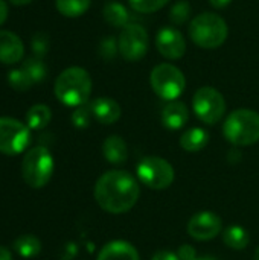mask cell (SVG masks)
<instances>
[{
	"mask_svg": "<svg viewBox=\"0 0 259 260\" xmlns=\"http://www.w3.org/2000/svg\"><path fill=\"white\" fill-rule=\"evenodd\" d=\"M31 47L37 58H43L49 50V37L43 32H37L31 38Z\"/></svg>",
	"mask_w": 259,
	"mask_h": 260,
	"instance_id": "obj_29",
	"label": "cell"
},
{
	"mask_svg": "<svg viewBox=\"0 0 259 260\" xmlns=\"http://www.w3.org/2000/svg\"><path fill=\"white\" fill-rule=\"evenodd\" d=\"M93 117L104 125H111L119 120L122 110L121 105L110 98H98L90 104Z\"/></svg>",
	"mask_w": 259,
	"mask_h": 260,
	"instance_id": "obj_14",
	"label": "cell"
},
{
	"mask_svg": "<svg viewBox=\"0 0 259 260\" xmlns=\"http://www.w3.org/2000/svg\"><path fill=\"white\" fill-rule=\"evenodd\" d=\"M192 108L202 122L215 125L223 119L226 113V101L223 94L214 87H202L194 94Z\"/></svg>",
	"mask_w": 259,
	"mask_h": 260,
	"instance_id": "obj_7",
	"label": "cell"
},
{
	"mask_svg": "<svg viewBox=\"0 0 259 260\" xmlns=\"http://www.w3.org/2000/svg\"><path fill=\"white\" fill-rule=\"evenodd\" d=\"M153 260H180V259H179L177 253H172V251H166V250H163V251L156 253V254H154V257H153Z\"/></svg>",
	"mask_w": 259,
	"mask_h": 260,
	"instance_id": "obj_32",
	"label": "cell"
},
{
	"mask_svg": "<svg viewBox=\"0 0 259 260\" xmlns=\"http://www.w3.org/2000/svg\"><path fill=\"white\" fill-rule=\"evenodd\" d=\"M191 12H192V8H191L189 2L180 0V2H177V3H174V6L171 8V11H169V20H171L174 24H177V26L185 24V23L189 20Z\"/></svg>",
	"mask_w": 259,
	"mask_h": 260,
	"instance_id": "obj_26",
	"label": "cell"
},
{
	"mask_svg": "<svg viewBox=\"0 0 259 260\" xmlns=\"http://www.w3.org/2000/svg\"><path fill=\"white\" fill-rule=\"evenodd\" d=\"M23 69L24 72L29 75V78L32 79L34 84H38L41 82L44 78H46V73H47V69H46V64L41 61V58H29L23 62Z\"/></svg>",
	"mask_w": 259,
	"mask_h": 260,
	"instance_id": "obj_24",
	"label": "cell"
},
{
	"mask_svg": "<svg viewBox=\"0 0 259 260\" xmlns=\"http://www.w3.org/2000/svg\"><path fill=\"white\" fill-rule=\"evenodd\" d=\"M119 53L130 62L140 61L148 52V34L142 24L128 23L118 40Z\"/></svg>",
	"mask_w": 259,
	"mask_h": 260,
	"instance_id": "obj_10",
	"label": "cell"
},
{
	"mask_svg": "<svg viewBox=\"0 0 259 260\" xmlns=\"http://www.w3.org/2000/svg\"><path fill=\"white\" fill-rule=\"evenodd\" d=\"M8 84L17 91H26L34 82L21 67V69H14L8 73Z\"/></svg>",
	"mask_w": 259,
	"mask_h": 260,
	"instance_id": "obj_25",
	"label": "cell"
},
{
	"mask_svg": "<svg viewBox=\"0 0 259 260\" xmlns=\"http://www.w3.org/2000/svg\"><path fill=\"white\" fill-rule=\"evenodd\" d=\"M189 119L188 107L180 101L168 102L162 110V123L168 129H180L186 125Z\"/></svg>",
	"mask_w": 259,
	"mask_h": 260,
	"instance_id": "obj_15",
	"label": "cell"
},
{
	"mask_svg": "<svg viewBox=\"0 0 259 260\" xmlns=\"http://www.w3.org/2000/svg\"><path fill=\"white\" fill-rule=\"evenodd\" d=\"M8 18V5L5 0H0V26L6 21Z\"/></svg>",
	"mask_w": 259,
	"mask_h": 260,
	"instance_id": "obj_33",
	"label": "cell"
},
{
	"mask_svg": "<svg viewBox=\"0 0 259 260\" xmlns=\"http://www.w3.org/2000/svg\"><path fill=\"white\" fill-rule=\"evenodd\" d=\"M31 143V128L12 117H0V152L18 155Z\"/></svg>",
	"mask_w": 259,
	"mask_h": 260,
	"instance_id": "obj_8",
	"label": "cell"
},
{
	"mask_svg": "<svg viewBox=\"0 0 259 260\" xmlns=\"http://www.w3.org/2000/svg\"><path fill=\"white\" fill-rule=\"evenodd\" d=\"M223 221L214 212H200L195 213L188 222V233L197 241H211L221 232Z\"/></svg>",
	"mask_w": 259,
	"mask_h": 260,
	"instance_id": "obj_11",
	"label": "cell"
},
{
	"mask_svg": "<svg viewBox=\"0 0 259 260\" xmlns=\"http://www.w3.org/2000/svg\"><path fill=\"white\" fill-rule=\"evenodd\" d=\"M50 119H52V111L44 104H37V105L31 107L26 113V125L35 131L46 128L49 125Z\"/></svg>",
	"mask_w": 259,
	"mask_h": 260,
	"instance_id": "obj_19",
	"label": "cell"
},
{
	"mask_svg": "<svg viewBox=\"0 0 259 260\" xmlns=\"http://www.w3.org/2000/svg\"><path fill=\"white\" fill-rule=\"evenodd\" d=\"M224 18L214 12H202L189 23V37L202 49H217L227 38Z\"/></svg>",
	"mask_w": 259,
	"mask_h": 260,
	"instance_id": "obj_3",
	"label": "cell"
},
{
	"mask_svg": "<svg viewBox=\"0 0 259 260\" xmlns=\"http://www.w3.org/2000/svg\"><path fill=\"white\" fill-rule=\"evenodd\" d=\"M231 2H232V0H209V3H211L214 8H217V9L226 8Z\"/></svg>",
	"mask_w": 259,
	"mask_h": 260,
	"instance_id": "obj_34",
	"label": "cell"
},
{
	"mask_svg": "<svg viewBox=\"0 0 259 260\" xmlns=\"http://www.w3.org/2000/svg\"><path fill=\"white\" fill-rule=\"evenodd\" d=\"M177 256L180 260H195L197 254H195V250L191 247V245H182L177 251Z\"/></svg>",
	"mask_w": 259,
	"mask_h": 260,
	"instance_id": "obj_31",
	"label": "cell"
},
{
	"mask_svg": "<svg viewBox=\"0 0 259 260\" xmlns=\"http://www.w3.org/2000/svg\"><path fill=\"white\" fill-rule=\"evenodd\" d=\"M223 241L232 250H244L249 245L250 238L247 230H244L243 227L231 225L223 232Z\"/></svg>",
	"mask_w": 259,
	"mask_h": 260,
	"instance_id": "obj_22",
	"label": "cell"
},
{
	"mask_svg": "<svg viewBox=\"0 0 259 260\" xmlns=\"http://www.w3.org/2000/svg\"><path fill=\"white\" fill-rule=\"evenodd\" d=\"M14 250L24 259H31L40 254L41 242L34 235H23L14 241Z\"/></svg>",
	"mask_w": 259,
	"mask_h": 260,
	"instance_id": "obj_21",
	"label": "cell"
},
{
	"mask_svg": "<svg viewBox=\"0 0 259 260\" xmlns=\"http://www.w3.org/2000/svg\"><path fill=\"white\" fill-rule=\"evenodd\" d=\"M195 260H217L215 257H211V256H203V257H197Z\"/></svg>",
	"mask_w": 259,
	"mask_h": 260,
	"instance_id": "obj_37",
	"label": "cell"
},
{
	"mask_svg": "<svg viewBox=\"0 0 259 260\" xmlns=\"http://www.w3.org/2000/svg\"><path fill=\"white\" fill-rule=\"evenodd\" d=\"M98 260H139V254L131 244L113 241L99 251Z\"/></svg>",
	"mask_w": 259,
	"mask_h": 260,
	"instance_id": "obj_16",
	"label": "cell"
},
{
	"mask_svg": "<svg viewBox=\"0 0 259 260\" xmlns=\"http://www.w3.org/2000/svg\"><path fill=\"white\" fill-rule=\"evenodd\" d=\"M169 0H130V5L137 12H156Z\"/></svg>",
	"mask_w": 259,
	"mask_h": 260,
	"instance_id": "obj_28",
	"label": "cell"
},
{
	"mask_svg": "<svg viewBox=\"0 0 259 260\" xmlns=\"http://www.w3.org/2000/svg\"><path fill=\"white\" fill-rule=\"evenodd\" d=\"M137 178L148 187L162 190L174 181V168L160 157H147L137 166Z\"/></svg>",
	"mask_w": 259,
	"mask_h": 260,
	"instance_id": "obj_9",
	"label": "cell"
},
{
	"mask_svg": "<svg viewBox=\"0 0 259 260\" xmlns=\"http://www.w3.org/2000/svg\"><path fill=\"white\" fill-rule=\"evenodd\" d=\"M224 137L237 146H249L259 142V114L240 108L227 116L223 125Z\"/></svg>",
	"mask_w": 259,
	"mask_h": 260,
	"instance_id": "obj_4",
	"label": "cell"
},
{
	"mask_svg": "<svg viewBox=\"0 0 259 260\" xmlns=\"http://www.w3.org/2000/svg\"><path fill=\"white\" fill-rule=\"evenodd\" d=\"M150 82L154 93L169 102L182 96L186 87V78L182 70L168 62L159 64L153 69Z\"/></svg>",
	"mask_w": 259,
	"mask_h": 260,
	"instance_id": "obj_6",
	"label": "cell"
},
{
	"mask_svg": "<svg viewBox=\"0 0 259 260\" xmlns=\"http://www.w3.org/2000/svg\"><path fill=\"white\" fill-rule=\"evenodd\" d=\"M139 184L125 171H108L99 177L95 186V200L108 213H125L139 200Z\"/></svg>",
	"mask_w": 259,
	"mask_h": 260,
	"instance_id": "obj_1",
	"label": "cell"
},
{
	"mask_svg": "<svg viewBox=\"0 0 259 260\" xmlns=\"http://www.w3.org/2000/svg\"><path fill=\"white\" fill-rule=\"evenodd\" d=\"M12 5H15V6H23V5H27V3H31L32 0H9Z\"/></svg>",
	"mask_w": 259,
	"mask_h": 260,
	"instance_id": "obj_36",
	"label": "cell"
},
{
	"mask_svg": "<svg viewBox=\"0 0 259 260\" xmlns=\"http://www.w3.org/2000/svg\"><path fill=\"white\" fill-rule=\"evenodd\" d=\"M53 157L44 146L31 148L21 161V177L32 189L44 187L53 174Z\"/></svg>",
	"mask_w": 259,
	"mask_h": 260,
	"instance_id": "obj_5",
	"label": "cell"
},
{
	"mask_svg": "<svg viewBox=\"0 0 259 260\" xmlns=\"http://www.w3.org/2000/svg\"><path fill=\"white\" fill-rule=\"evenodd\" d=\"M0 260H12L11 251L5 247H0Z\"/></svg>",
	"mask_w": 259,
	"mask_h": 260,
	"instance_id": "obj_35",
	"label": "cell"
},
{
	"mask_svg": "<svg viewBox=\"0 0 259 260\" xmlns=\"http://www.w3.org/2000/svg\"><path fill=\"white\" fill-rule=\"evenodd\" d=\"M156 46L162 56L166 59H180L186 52V41L182 32L176 27L166 26L157 32Z\"/></svg>",
	"mask_w": 259,
	"mask_h": 260,
	"instance_id": "obj_12",
	"label": "cell"
},
{
	"mask_svg": "<svg viewBox=\"0 0 259 260\" xmlns=\"http://www.w3.org/2000/svg\"><path fill=\"white\" fill-rule=\"evenodd\" d=\"M56 99L66 107H81L90 98L92 78L82 67H69L63 70L53 85Z\"/></svg>",
	"mask_w": 259,
	"mask_h": 260,
	"instance_id": "obj_2",
	"label": "cell"
},
{
	"mask_svg": "<svg viewBox=\"0 0 259 260\" xmlns=\"http://www.w3.org/2000/svg\"><path fill=\"white\" fill-rule=\"evenodd\" d=\"M209 142V134L203 128H191L180 137V146L188 152L202 151Z\"/></svg>",
	"mask_w": 259,
	"mask_h": 260,
	"instance_id": "obj_18",
	"label": "cell"
},
{
	"mask_svg": "<svg viewBox=\"0 0 259 260\" xmlns=\"http://www.w3.org/2000/svg\"><path fill=\"white\" fill-rule=\"evenodd\" d=\"M255 260H259V248L255 251Z\"/></svg>",
	"mask_w": 259,
	"mask_h": 260,
	"instance_id": "obj_38",
	"label": "cell"
},
{
	"mask_svg": "<svg viewBox=\"0 0 259 260\" xmlns=\"http://www.w3.org/2000/svg\"><path fill=\"white\" fill-rule=\"evenodd\" d=\"M104 18L113 27H125L130 20L127 8L118 2H110L104 6Z\"/></svg>",
	"mask_w": 259,
	"mask_h": 260,
	"instance_id": "obj_20",
	"label": "cell"
},
{
	"mask_svg": "<svg viewBox=\"0 0 259 260\" xmlns=\"http://www.w3.org/2000/svg\"><path fill=\"white\" fill-rule=\"evenodd\" d=\"M92 0H55L56 9L64 17H79L90 8Z\"/></svg>",
	"mask_w": 259,
	"mask_h": 260,
	"instance_id": "obj_23",
	"label": "cell"
},
{
	"mask_svg": "<svg viewBox=\"0 0 259 260\" xmlns=\"http://www.w3.org/2000/svg\"><path fill=\"white\" fill-rule=\"evenodd\" d=\"M92 117H93V114H92L90 105H81V107H78L73 111V114H72V123L76 128L82 129V128H87L90 125V119Z\"/></svg>",
	"mask_w": 259,
	"mask_h": 260,
	"instance_id": "obj_27",
	"label": "cell"
},
{
	"mask_svg": "<svg viewBox=\"0 0 259 260\" xmlns=\"http://www.w3.org/2000/svg\"><path fill=\"white\" fill-rule=\"evenodd\" d=\"M24 55V46L18 35L11 30H0V62L17 64Z\"/></svg>",
	"mask_w": 259,
	"mask_h": 260,
	"instance_id": "obj_13",
	"label": "cell"
},
{
	"mask_svg": "<svg viewBox=\"0 0 259 260\" xmlns=\"http://www.w3.org/2000/svg\"><path fill=\"white\" fill-rule=\"evenodd\" d=\"M102 152H104V157L107 158V161H110L111 165H122L128 158L127 143L119 136L107 137L102 145Z\"/></svg>",
	"mask_w": 259,
	"mask_h": 260,
	"instance_id": "obj_17",
	"label": "cell"
},
{
	"mask_svg": "<svg viewBox=\"0 0 259 260\" xmlns=\"http://www.w3.org/2000/svg\"><path fill=\"white\" fill-rule=\"evenodd\" d=\"M116 50H119V49H118V44H116V41H114L113 38H105V40H102L101 47H99V53L102 55L104 59L108 61V59L114 58Z\"/></svg>",
	"mask_w": 259,
	"mask_h": 260,
	"instance_id": "obj_30",
	"label": "cell"
}]
</instances>
